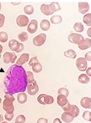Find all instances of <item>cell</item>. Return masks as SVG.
Returning a JSON list of instances; mask_svg holds the SVG:
<instances>
[{"label":"cell","mask_w":91,"mask_h":123,"mask_svg":"<svg viewBox=\"0 0 91 123\" xmlns=\"http://www.w3.org/2000/svg\"><path fill=\"white\" fill-rule=\"evenodd\" d=\"M51 10L53 13L55 12L56 11H58L61 10V7L58 3L53 2L49 5Z\"/></svg>","instance_id":"cell-28"},{"label":"cell","mask_w":91,"mask_h":123,"mask_svg":"<svg viewBox=\"0 0 91 123\" xmlns=\"http://www.w3.org/2000/svg\"><path fill=\"white\" fill-rule=\"evenodd\" d=\"M4 119L3 117L1 114H0V123H2L3 122Z\"/></svg>","instance_id":"cell-44"},{"label":"cell","mask_w":91,"mask_h":123,"mask_svg":"<svg viewBox=\"0 0 91 123\" xmlns=\"http://www.w3.org/2000/svg\"><path fill=\"white\" fill-rule=\"evenodd\" d=\"M74 29L75 31L79 33L82 32L84 30V26L81 22L76 23L74 25Z\"/></svg>","instance_id":"cell-27"},{"label":"cell","mask_w":91,"mask_h":123,"mask_svg":"<svg viewBox=\"0 0 91 123\" xmlns=\"http://www.w3.org/2000/svg\"><path fill=\"white\" fill-rule=\"evenodd\" d=\"M26 121V117L23 115H19L16 118L15 123H24Z\"/></svg>","instance_id":"cell-35"},{"label":"cell","mask_w":91,"mask_h":123,"mask_svg":"<svg viewBox=\"0 0 91 123\" xmlns=\"http://www.w3.org/2000/svg\"><path fill=\"white\" fill-rule=\"evenodd\" d=\"M27 92L30 95L34 96L38 92L39 87L36 81L34 80L33 82L28 84L27 86Z\"/></svg>","instance_id":"cell-8"},{"label":"cell","mask_w":91,"mask_h":123,"mask_svg":"<svg viewBox=\"0 0 91 123\" xmlns=\"http://www.w3.org/2000/svg\"><path fill=\"white\" fill-rule=\"evenodd\" d=\"M8 36L7 34L4 31H1L0 33V41L2 43H5L8 40Z\"/></svg>","instance_id":"cell-32"},{"label":"cell","mask_w":91,"mask_h":123,"mask_svg":"<svg viewBox=\"0 0 91 123\" xmlns=\"http://www.w3.org/2000/svg\"><path fill=\"white\" fill-rule=\"evenodd\" d=\"M42 66L39 62L37 63L32 67V70L35 73H38L40 72L42 70Z\"/></svg>","instance_id":"cell-29"},{"label":"cell","mask_w":91,"mask_h":123,"mask_svg":"<svg viewBox=\"0 0 91 123\" xmlns=\"http://www.w3.org/2000/svg\"><path fill=\"white\" fill-rule=\"evenodd\" d=\"M5 19L4 16L3 14L0 13V28H1L3 26Z\"/></svg>","instance_id":"cell-38"},{"label":"cell","mask_w":91,"mask_h":123,"mask_svg":"<svg viewBox=\"0 0 91 123\" xmlns=\"http://www.w3.org/2000/svg\"><path fill=\"white\" fill-rule=\"evenodd\" d=\"M37 123H48V119L44 118H40L38 119Z\"/></svg>","instance_id":"cell-39"},{"label":"cell","mask_w":91,"mask_h":123,"mask_svg":"<svg viewBox=\"0 0 91 123\" xmlns=\"http://www.w3.org/2000/svg\"><path fill=\"white\" fill-rule=\"evenodd\" d=\"M1 98H0V104L1 103Z\"/></svg>","instance_id":"cell-48"},{"label":"cell","mask_w":91,"mask_h":123,"mask_svg":"<svg viewBox=\"0 0 91 123\" xmlns=\"http://www.w3.org/2000/svg\"><path fill=\"white\" fill-rule=\"evenodd\" d=\"M87 34L89 37H91V28H90L87 30Z\"/></svg>","instance_id":"cell-43"},{"label":"cell","mask_w":91,"mask_h":123,"mask_svg":"<svg viewBox=\"0 0 91 123\" xmlns=\"http://www.w3.org/2000/svg\"><path fill=\"white\" fill-rule=\"evenodd\" d=\"M68 39L71 43L78 45L84 40V37L81 35L75 33L71 34L69 35Z\"/></svg>","instance_id":"cell-7"},{"label":"cell","mask_w":91,"mask_h":123,"mask_svg":"<svg viewBox=\"0 0 91 123\" xmlns=\"http://www.w3.org/2000/svg\"><path fill=\"white\" fill-rule=\"evenodd\" d=\"M3 47L0 44V54H1L2 52V51H3Z\"/></svg>","instance_id":"cell-45"},{"label":"cell","mask_w":91,"mask_h":123,"mask_svg":"<svg viewBox=\"0 0 91 123\" xmlns=\"http://www.w3.org/2000/svg\"><path fill=\"white\" fill-rule=\"evenodd\" d=\"M1 9V4L0 3V11Z\"/></svg>","instance_id":"cell-47"},{"label":"cell","mask_w":91,"mask_h":123,"mask_svg":"<svg viewBox=\"0 0 91 123\" xmlns=\"http://www.w3.org/2000/svg\"><path fill=\"white\" fill-rule=\"evenodd\" d=\"M57 103L59 106L64 107L66 105L69 101L67 98V97L64 95H59L57 98Z\"/></svg>","instance_id":"cell-13"},{"label":"cell","mask_w":91,"mask_h":123,"mask_svg":"<svg viewBox=\"0 0 91 123\" xmlns=\"http://www.w3.org/2000/svg\"><path fill=\"white\" fill-rule=\"evenodd\" d=\"M40 10L42 13L45 15H51L54 13L51 10L49 5L43 4L41 6Z\"/></svg>","instance_id":"cell-18"},{"label":"cell","mask_w":91,"mask_h":123,"mask_svg":"<svg viewBox=\"0 0 91 123\" xmlns=\"http://www.w3.org/2000/svg\"><path fill=\"white\" fill-rule=\"evenodd\" d=\"M79 11L80 13L84 14L88 12L90 6L87 2H79Z\"/></svg>","instance_id":"cell-16"},{"label":"cell","mask_w":91,"mask_h":123,"mask_svg":"<svg viewBox=\"0 0 91 123\" xmlns=\"http://www.w3.org/2000/svg\"><path fill=\"white\" fill-rule=\"evenodd\" d=\"M80 105L84 108L91 109V98L87 97L82 98L80 101Z\"/></svg>","instance_id":"cell-14"},{"label":"cell","mask_w":91,"mask_h":123,"mask_svg":"<svg viewBox=\"0 0 91 123\" xmlns=\"http://www.w3.org/2000/svg\"><path fill=\"white\" fill-rule=\"evenodd\" d=\"M85 57L86 60L89 61H91V51L86 53Z\"/></svg>","instance_id":"cell-40"},{"label":"cell","mask_w":91,"mask_h":123,"mask_svg":"<svg viewBox=\"0 0 91 123\" xmlns=\"http://www.w3.org/2000/svg\"><path fill=\"white\" fill-rule=\"evenodd\" d=\"M82 118L85 120L91 121V112L89 111H85L83 113Z\"/></svg>","instance_id":"cell-34"},{"label":"cell","mask_w":91,"mask_h":123,"mask_svg":"<svg viewBox=\"0 0 91 123\" xmlns=\"http://www.w3.org/2000/svg\"><path fill=\"white\" fill-rule=\"evenodd\" d=\"M38 28V22L36 20L31 21L27 28V31L29 33L33 34L37 31Z\"/></svg>","instance_id":"cell-12"},{"label":"cell","mask_w":91,"mask_h":123,"mask_svg":"<svg viewBox=\"0 0 91 123\" xmlns=\"http://www.w3.org/2000/svg\"><path fill=\"white\" fill-rule=\"evenodd\" d=\"M38 62H39L38 60L37 59V57H33L31 58L30 61L29 62L28 65L29 66L32 67L34 65L36 64L37 63H38Z\"/></svg>","instance_id":"cell-36"},{"label":"cell","mask_w":91,"mask_h":123,"mask_svg":"<svg viewBox=\"0 0 91 123\" xmlns=\"http://www.w3.org/2000/svg\"><path fill=\"white\" fill-rule=\"evenodd\" d=\"M26 74L27 83L28 84L33 82L35 80L33 73L31 71H27L26 72Z\"/></svg>","instance_id":"cell-31"},{"label":"cell","mask_w":91,"mask_h":123,"mask_svg":"<svg viewBox=\"0 0 91 123\" xmlns=\"http://www.w3.org/2000/svg\"><path fill=\"white\" fill-rule=\"evenodd\" d=\"M1 58V54H0V59Z\"/></svg>","instance_id":"cell-50"},{"label":"cell","mask_w":91,"mask_h":123,"mask_svg":"<svg viewBox=\"0 0 91 123\" xmlns=\"http://www.w3.org/2000/svg\"><path fill=\"white\" fill-rule=\"evenodd\" d=\"M14 113H5V118L6 120L7 121H10L13 119V118L14 117Z\"/></svg>","instance_id":"cell-37"},{"label":"cell","mask_w":91,"mask_h":123,"mask_svg":"<svg viewBox=\"0 0 91 123\" xmlns=\"http://www.w3.org/2000/svg\"><path fill=\"white\" fill-rule=\"evenodd\" d=\"M18 38L19 41L21 42L26 41L28 39V34L24 31L21 32L18 35Z\"/></svg>","instance_id":"cell-25"},{"label":"cell","mask_w":91,"mask_h":123,"mask_svg":"<svg viewBox=\"0 0 91 123\" xmlns=\"http://www.w3.org/2000/svg\"><path fill=\"white\" fill-rule=\"evenodd\" d=\"M29 22L28 18L24 15L19 16L16 19V23L19 27H24L27 26Z\"/></svg>","instance_id":"cell-11"},{"label":"cell","mask_w":91,"mask_h":123,"mask_svg":"<svg viewBox=\"0 0 91 123\" xmlns=\"http://www.w3.org/2000/svg\"><path fill=\"white\" fill-rule=\"evenodd\" d=\"M50 27V24L49 21L47 20H43L40 23V27L42 30L43 31H47Z\"/></svg>","instance_id":"cell-22"},{"label":"cell","mask_w":91,"mask_h":123,"mask_svg":"<svg viewBox=\"0 0 91 123\" xmlns=\"http://www.w3.org/2000/svg\"><path fill=\"white\" fill-rule=\"evenodd\" d=\"M90 80V78L86 74H82L80 75L78 78V80L80 83L86 84L88 83Z\"/></svg>","instance_id":"cell-21"},{"label":"cell","mask_w":91,"mask_h":123,"mask_svg":"<svg viewBox=\"0 0 91 123\" xmlns=\"http://www.w3.org/2000/svg\"><path fill=\"white\" fill-rule=\"evenodd\" d=\"M38 102L42 105H50L54 102V98L50 95L41 94L38 96L37 98Z\"/></svg>","instance_id":"cell-5"},{"label":"cell","mask_w":91,"mask_h":123,"mask_svg":"<svg viewBox=\"0 0 91 123\" xmlns=\"http://www.w3.org/2000/svg\"><path fill=\"white\" fill-rule=\"evenodd\" d=\"M2 123H8V122H2Z\"/></svg>","instance_id":"cell-49"},{"label":"cell","mask_w":91,"mask_h":123,"mask_svg":"<svg viewBox=\"0 0 91 123\" xmlns=\"http://www.w3.org/2000/svg\"><path fill=\"white\" fill-rule=\"evenodd\" d=\"M61 108L64 112L69 113L73 116L74 118L77 117L79 114L80 110L78 107L75 105H71L69 103Z\"/></svg>","instance_id":"cell-3"},{"label":"cell","mask_w":91,"mask_h":123,"mask_svg":"<svg viewBox=\"0 0 91 123\" xmlns=\"http://www.w3.org/2000/svg\"><path fill=\"white\" fill-rule=\"evenodd\" d=\"M29 59V54L24 53L22 54L16 62V64L19 65H22L28 61Z\"/></svg>","instance_id":"cell-17"},{"label":"cell","mask_w":91,"mask_h":123,"mask_svg":"<svg viewBox=\"0 0 91 123\" xmlns=\"http://www.w3.org/2000/svg\"><path fill=\"white\" fill-rule=\"evenodd\" d=\"M78 47L80 49L84 50L91 47V40L90 39L86 38L81 43L78 44Z\"/></svg>","instance_id":"cell-15"},{"label":"cell","mask_w":91,"mask_h":123,"mask_svg":"<svg viewBox=\"0 0 91 123\" xmlns=\"http://www.w3.org/2000/svg\"><path fill=\"white\" fill-rule=\"evenodd\" d=\"M58 95H63L67 98L69 96V92L67 88L64 87H62L59 88L58 91Z\"/></svg>","instance_id":"cell-33"},{"label":"cell","mask_w":91,"mask_h":123,"mask_svg":"<svg viewBox=\"0 0 91 123\" xmlns=\"http://www.w3.org/2000/svg\"><path fill=\"white\" fill-rule=\"evenodd\" d=\"M4 83L6 88L11 89L9 94L25 91L28 83L24 69L16 64L11 66L5 75Z\"/></svg>","instance_id":"cell-1"},{"label":"cell","mask_w":91,"mask_h":123,"mask_svg":"<svg viewBox=\"0 0 91 123\" xmlns=\"http://www.w3.org/2000/svg\"><path fill=\"white\" fill-rule=\"evenodd\" d=\"M83 22L87 26H91V13H87L84 16Z\"/></svg>","instance_id":"cell-26"},{"label":"cell","mask_w":91,"mask_h":123,"mask_svg":"<svg viewBox=\"0 0 91 123\" xmlns=\"http://www.w3.org/2000/svg\"><path fill=\"white\" fill-rule=\"evenodd\" d=\"M61 118L63 121L65 123H70L73 121L74 118L69 113L64 112L62 114Z\"/></svg>","instance_id":"cell-19"},{"label":"cell","mask_w":91,"mask_h":123,"mask_svg":"<svg viewBox=\"0 0 91 123\" xmlns=\"http://www.w3.org/2000/svg\"><path fill=\"white\" fill-rule=\"evenodd\" d=\"M17 101L19 103L23 104L27 101V95L26 93L21 92L18 93L17 96Z\"/></svg>","instance_id":"cell-20"},{"label":"cell","mask_w":91,"mask_h":123,"mask_svg":"<svg viewBox=\"0 0 91 123\" xmlns=\"http://www.w3.org/2000/svg\"><path fill=\"white\" fill-rule=\"evenodd\" d=\"M20 3H18L16 4V3H13V2L11 3V4H13V5H19V4H20Z\"/></svg>","instance_id":"cell-46"},{"label":"cell","mask_w":91,"mask_h":123,"mask_svg":"<svg viewBox=\"0 0 91 123\" xmlns=\"http://www.w3.org/2000/svg\"><path fill=\"white\" fill-rule=\"evenodd\" d=\"M46 39V36L44 33H41L34 38L33 44L37 47L41 46L44 44Z\"/></svg>","instance_id":"cell-9"},{"label":"cell","mask_w":91,"mask_h":123,"mask_svg":"<svg viewBox=\"0 0 91 123\" xmlns=\"http://www.w3.org/2000/svg\"><path fill=\"white\" fill-rule=\"evenodd\" d=\"M76 63L77 68L79 71L84 72L87 68V62L85 58H78L76 61Z\"/></svg>","instance_id":"cell-10"},{"label":"cell","mask_w":91,"mask_h":123,"mask_svg":"<svg viewBox=\"0 0 91 123\" xmlns=\"http://www.w3.org/2000/svg\"><path fill=\"white\" fill-rule=\"evenodd\" d=\"M24 11L27 15H31L33 13L34 8L31 5H27L24 8Z\"/></svg>","instance_id":"cell-30"},{"label":"cell","mask_w":91,"mask_h":123,"mask_svg":"<svg viewBox=\"0 0 91 123\" xmlns=\"http://www.w3.org/2000/svg\"><path fill=\"white\" fill-rule=\"evenodd\" d=\"M86 73L88 76L91 77V67L87 69L86 71Z\"/></svg>","instance_id":"cell-41"},{"label":"cell","mask_w":91,"mask_h":123,"mask_svg":"<svg viewBox=\"0 0 91 123\" xmlns=\"http://www.w3.org/2000/svg\"><path fill=\"white\" fill-rule=\"evenodd\" d=\"M9 47L12 51H14L16 53L21 52L24 49L23 44L19 43L15 39L11 40L9 42Z\"/></svg>","instance_id":"cell-4"},{"label":"cell","mask_w":91,"mask_h":123,"mask_svg":"<svg viewBox=\"0 0 91 123\" xmlns=\"http://www.w3.org/2000/svg\"><path fill=\"white\" fill-rule=\"evenodd\" d=\"M53 123H62L59 118H56L54 120Z\"/></svg>","instance_id":"cell-42"},{"label":"cell","mask_w":91,"mask_h":123,"mask_svg":"<svg viewBox=\"0 0 91 123\" xmlns=\"http://www.w3.org/2000/svg\"><path fill=\"white\" fill-rule=\"evenodd\" d=\"M64 55L70 59H74L76 56V54L73 49H70L64 52Z\"/></svg>","instance_id":"cell-23"},{"label":"cell","mask_w":91,"mask_h":123,"mask_svg":"<svg viewBox=\"0 0 91 123\" xmlns=\"http://www.w3.org/2000/svg\"><path fill=\"white\" fill-rule=\"evenodd\" d=\"M17 58V56L14 52H6L3 56V60L5 64H9L10 62L13 64Z\"/></svg>","instance_id":"cell-6"},{"label":"cell","mask_w":91,"mask_h":123,"mask_svg":"<svg viewBox=\"0 0 91 123\" xmlns=\"http://www.w3.org/2000/svg\"><path fill=\"white\" fill-rule=\"evenodd\" d=\"M4 98L3 103V109L7 113H13L14 110L13 102L15 101V98L13 95L9 94H5Z\"/></svg>","instance_id":"cell-2"},{"label":"cell","mask_w":91,"mask_h":123,"mask_svg":"<svg viewBox=\"0 0 91 123\" xmlns=\"http://www.w3.org/2000/svg\"><path fill=\"white\" fill-rule=\"evenodd\" d=\"M50 21L52 24H59L62 21V18L60 16H54L51 18Z\"/></svg>","instance_id":"cell-24"}]
</instances>
